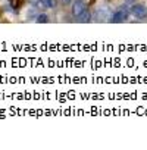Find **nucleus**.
<instances>
[{"label": "nucleus", "mask_w": 147, "mask_h": 150, "mask_svg": "<svg viewBox=\"0 0 147 150\" xmlns=\"http://www.w3.org/2000/svg\"><path fill=\"white\" fill-rule=\"evenodd\" d=\"M128 16H129V9H128L127 6H121L119 9H116V11L112 13V16H110L109 21H110L112 24H121V22L127 21Z\"/></svg>", "instance_id": "f257e3e1"}, {"label": "nucleus", "mask_w": 147, "mask_h": 150, "mask_svg": "<svg viewBox=\"0 0 147 150\" xmlns=\"http://www.w3.org/2000/svg\"><path fill=\"white\" fill-rule=\"evenodd\" d=\"M110 16H112V9L109 6H102V8H99L94 12V18L93 19L97 21V22H106V21L110 19Z\"/></svg>", "instance_id": "f03ea898"}, {"label": "nucleus", "mask_w": 147, "mask_h": 150, "mask_svg": "<svg viewBox=\"0 0 147 150\" xmlns=\"http://www.w3.org/2000/svg\"><path fill=\"white\" fill-rule=\"evenodd\" d=\"M129 13L137 19H144V18H147V8L141 3H135L129 8Z\"/></svg>", "instance_id": "7ed1b4c3"}, {"label": "nucleus", "mask_w": 147, "mask_h": 150, "mask_svg": "<svg viewBox=\"0 0 147 150\" xmlns=\"http://www.w3.org/2000/svg\"><path fill=\"white\" fill-rule=\"evenodd\" d=\"M88 6H87V3L84 2V0H74L72 2V13H74V16H78L83 11H86Z\"/></svg>", "instance_id": "20e7f679"}, {"label": "nucleus", "mask_w": 147, "mask_h": 150, "mask_svg": "<svg viewBox=\"0 0 147 150\" xmlns=\"http://www.w3.org/2000/svg\"><path fill=\"white\" fill-rule=\"evenodd\" d=\"M91 19H93V13L88 11V8H87L86 11H83V12L77 16V21H78V22H83V24H88Z\"/></svg>", "instance_id": "39448f33"}, {"label": "nucleus", "mask_w": 147, "mask_h": 150, "mask_svg": "<svg viewBox=\"0 0 147 150\" xmlns=\"http://www.w3.org/2000/svg\"><path fill=\"white\" fill-rule=\"evenodd\" d=\"M35 21H37L38 24H46V22H49V16H47L44 12H40V13L35 16Z\"/></svg>", "instance_id": "423d86ee"}, {"label": "nucleus", "mask_w": 147, "mask_h": 150, "mask_svg": "<svg viewBox=\"0 0 147 150\" xmlns=\"http://www.w3.org/2000/svg\"><path fill=\"white\" fill-rule=\"evenodd\" d=\"M41 2H43V5H44L46 9H54V8L57 6L56 0H41Z\"/></svg>", "instance_id": "0eeeda50"}, {"label": "nucleus", "mask_w": 147, "mask_h": 150, "mask_svg": "<svg viewBox=\"0 0 147 150\" xmlns=\"http://www.w3.org/2000/svg\"><path fill=\"white\" fill-rule=\"evenodd\" d=\"M37 15H35V9H31V11H28V18H35Z\"/></svg>", "instance_id": "6e6552de"}, {"label": "nucleus", "mask_w": 147, "mask_h": 150, "mask_svg": "<svg viewBox=\"0 0 147 150\" xmlns=\"http://www.w3.org/2000/svg\"><path fill=\"white\" fill-rule=\"evenodd\" d=\"M28 2H30V5H33L34 8H37V5H38L40 0H28Z\"/></svg>", "instance_id": "1a4fd4ad"}, {"label": "nucleus", "mask_w": 147, "mask_h": 150, "mask_svg": "<svg viewBox=\"0 0 147 150\" xmlns=\"http://www.w3.org/2000/svg\"><path fill=\"white\" fill-rule=\"evenodd\" d=\"M60 2H62L63 5H69V3L72 2V0H60Z\"/></svg>", "instance_id": "9d476101"}, {"label": "nucleus", "mask_w": 147, "mask_h": 150, "mask_svg": "<svg viewBox=\"0 0 147 150\" xmlns=\"http://www.w3.org/2000/svg\"><path fill=\"white\" fill-rule=\"evenodd\" d=\"M134 2H135V0H125V3H127V5H132Z\"/></svg>", "instance_id": "9b49d317"}]
</instances>
